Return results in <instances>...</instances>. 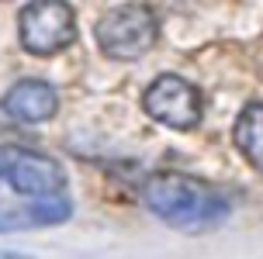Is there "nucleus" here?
Returning <instances> with one entry per match:
<instances>
[{
	"instance_id": "1",
	"label": "nucleus",
	"mask_w": 263,
	"mask_h": 259,
	"mask_svg": "<svg viewBox=\"0 0 263 259\" xmlns=\"http://www.w3.org/2000/svg\"><path fill=\"white\" fill-rule=\"evenodd\" d=\"M142 204L149 214H156L163 225H170L177 232L201 235L211 228H222L232 214V201L215 190L211 183L187 176V173H153L142 183Z\"/></svg>"
},
{
	"instance_id": "2",
	"label": "nucleus",
	"mask_w": 263,
	"mask_h": 259,
	"mask_svg": "<svg viewBox=\"0 0 263 259\" xmlns=\"http://www.w3.org/2000/svg\"><path fill=\"white\" fill-rule=\"evenodd\" d=\"M159 38V21L149 4H121L97 21V45L104 55L128 63L142 59Z\"/></svg>"
},
{
	"instance_id": "3",
	"label": "nucleus",
	"mask_w": 263,
	"mask_h": 259,
	"mask_svg": "<svg viewBox=\"0 0 263 259\" xmlns=\"http://www.w3.org/2000/svg\"><path fill=\"white\" fill-rule=\"evenodd\" d=\"M17 38L28 55H55L77 42V11L69 0H31L17 17Z\"/></svg>"
},
{
	"instance_id": "4",
	"label": "nucleus",
	"mask_w": 263,
	"mask_h": 259,
	"mask_svg": "<svg viewBox=\"0 0 263 259\" xmlns=\"http://www.w3.org/2000/svg\"><path fill=\"white\" fill-rule=\"evenodd\" d=\"M142 111L173 131H191L201 125L204 101H201V90L194 83H187L184 76H173V73H163L145 87Z\"/></svg>"
},
{
	"instance_id": "5",
	"label": "nucleus",
	"mask_w": 263,
	"mask_h": 259,
	"mask_svg": "<svg viewBox=\"0 0 263 259\" xmlns=\"http://www.w3.org/2000/svg\"><path fill=\"white\" fill-rule=\"evenodd\" d=\"M0 173H4V183L11 187L14 194L31 197V201L66 190V169L55 163L52 155L35 152V149L7 145L4 155H0Z\"/></svg>"
},
{
	"instance_id": "6",
	"label": "nucleus",
	"mask_w": 263,
	"mask_h": 259,
	"mask_svg": "<svg viewBox=\"0 0 263 259\" xmlns=\"http://www.w3.org/2000/svg\"><path fill=\"white\" fill-rule=\"evenodd\" d=\"M59 111V93L45 79H17L4 97V114L21 125H42Z\"/></svg>"
},
{
	"instance_id": "7",
	"label": "nucleus",
	"mask_w": 263,
	"mask_h": 259,
	"mask_svg": "<svg viewBox=\"0 0 263 259\" xmlns=\"http://www.w3.org/2000/svg\"><path fill=\"white\" fill-rule=\"evenodd\" d=\"M73 218V201L66 194L52 197H35L28 207L21 211H4V232H25V228H52V225H66Z\"/></svg>"
},
{
	"instance_id": "8",
	"label": "nucleus",
	"mask_w": 263,
	"mask_h": 259,
	"mask_svg": "<svg viewBox=\"0 0 263 259\" xmlns=\"http://www.w3.org/2000/svg\"><path fill=\"white\" fill-rule=\"evenodd\" d=\"M236 145L256 169H263V101H253L236 117Z\"/></svg>"
},
{
	"instance_id": "9",
	"label": "nucleus",
	"mask_w": 263,
	"mask_h": 259,
	"mask_svg": "<svg viewBox=\"0 0 263 259\" xmlns=\"http://www.w3.org/2000/svg\"><path fill=\"white\" fill-rule=\"evenodd\" d=\"M4 259H28V256H14V252H4Z\"/></svg>"
}]
</instances>
